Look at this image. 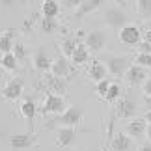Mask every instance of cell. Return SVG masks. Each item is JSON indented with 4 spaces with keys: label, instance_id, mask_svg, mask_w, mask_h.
<instances>
[{
    "label": "cell",
    "instance_id": "6da1fadb",
    "mask_svg": "<svg viewBox=\"0 0 151 151\" xmlns=\"http://www.w3.org/2000/svg\"><path fill=\"white\" fill-rule=\"evenodd\" d=\"M82 119H84V110L78 106V104H71V106H67L65 108V112L60 114L54 121H49L47 123V129H52V127H77L82 123Z\"/></svg>",
    "mask_w": 151,
    "mask_h": 151
},
{
    "label": "cell",
    "instance_id": "7a4b0ae2",
    "mask_svg": "<svg viewBox=\"0 0 151 151\" xmlns=\"http://www.w3.org/2000/svg\"><path fill=\"white\" fill-rule=\"evenodd\" d=\"M104 22H106L112 30L119 32L123 26H127V22H129V15H127V11L123 8H119V6H112V8L104 9Z\"/></svg>",
    "mask_w": 151,
    "mask_h": 151
},
{
    "label": "cell",
    "instance_id": "3957f363",
    "mask_svg": "<svg viewBox=\"0 0 151 151\" xmlns=\"http://www.w3.org/2000/svg\"><path fill=\"white\" fill-rule=\"evenodd\" d=\"M39 90L45 91L47 95H62L67 90V78H60V77H54V75H45L41 84H39Z\"/></svg>",
    "mask_w": 151,
    "mask_h": 151
},
{
    "label": "cell",
    "instance_id": "277c9868",
    "mask_svg": "<svg viewBox=\"0 0 151 151\" xmlns=\"http://www.w3.org/2000/svg\"><path fill=\"white\" fill-rule=\"evenodd\" d=\"M103 63L106 65L108 73L114 75V77H123L127 73V69L131 67V58L129 56H116V54H110L103 60Z\"/></svg>",
    "mask_w": 151,
    "mask_h": 151
},
{
    "label": "cell",
    "instance_id": "5b68a950",
    "mask_svg": "<svg viewBox=\"0 0 151 151\" xmlns=\"http://www.w3.org/2000/svg\"><path fill=\"white\" fill-rule=\"evenodd\" d=\"M138 112V104L132 97L125 95V97H119L118 103H116V108H114V116L116 118H121V119H131L134 118Z\"/></svg>",
    "mask_w": 151,
    "mask_h": 151
},
{
    "label": "cell",
    "instance_id": "8992f818",
    "mask_svg": "<svg viewBox=\"0 0 151 151\" xmlns=\"http://www.w3.org/2000/svg\"><path fill=\"white\" fill-rule=\"evenodd\" d=\"M50 75H54V77H60V78H67V77H73V75H75L71 63H69V60L62 54V52H58V54L52 58Z\"/></svg>",
    "mask_w": 151,
    "mask_h": 151
},
{
    "label": "cell",
    "instance_id": "52a82bcc",
    "mask_svg": "<svg viewBox=\"0 0 151 151\" xmlns=\"http://www.w3.org/2000/svg\"><path fill=\"white\" fill-rule=\"evenodd\" d=\"M8 142L11 149L15 151H22V149H30L32 146L37 144V136L34 132H21V134H9Z\"/></svg>",
    "mask_w": 151,
    "mask_h": 151
},
{
    "label": "cell",
    "instance_id": "ba28073f",
    "mask_svg": "<svg viewBox=\"0 0 151 151\" xmlns=\"http://www.w3.org/2000/svg\"><path fill=\"white\" fill-rule=\"evenodd\" d=\"M118 37L123 45H129V47H138L142 43V30L134 24H127L118 32Z\"/></svg>",
    "mask_w": 151,
    "mask_h": 151
},
{
    "label": "cell",
    "instance_id": "9c48e42d",
    "mask_svg": "<svg viewBox=\"0 0 151 151\" xmlns=\"http://www.w3.org/2000/svg\"><path fill=\"white\" fill-rule=\"evenodd\" d=\"M22 90H24V80H22L21 77H15V78H11L9 82L4 86L0 93H2L4 101H17L22 95Z\"/></svg>",
    "mask_w": 151,
    "mask_h": 151
},
{
    "label": "cell",
    "instance_id": "30bf717a",
    "mask_svg": "<svg viewBox=\"0 0 151 151\" xmlns=\"http://www.w3.org/2000/svg\"><path fill=\"white\" fill-rule=\"evenodd\" d=\"M67 104H65V99H63L62 95H47L45 97V103L41 106V112L47 116V114H56L60 116L65 112Z\"/></svg>",
    "mask_w": 151,
    "mask_h": 151
},
{
    "label": "cell",
    "instance_id": "8fae6325",
    "mask_svg": "<svg viewBox=\"0 0 151 151\" xmlns=\"http://www.w3.org/2000/svg\"><path fill=\"white\" fill-rule=\"evenodd\" d=\"M84 45L86 49L91 50V52H101L106 45V32L104 30H91L86 34V39H84Z\"/></svg>",
    "mask_w": 151,
    "mask_h": 151
},
{
    "label": "cell",
    "instance_id": "7c38bea8",
    "mask_svg": "<svg viewBox=\"0 0 151 151\" xmlns=\"http://www.w3.org/2000/svg\"><path fill=\"white\" fill-rule=\"evenodd\" d=\"M125 78H127V84L129 86H142L144 82H146V78H147V71L134 63V65H131L129 69H127Z\"/></svg>",
    "mask_w": 151,
    "mask_h": 151
},
{
    "label": "cell",
    "instance_id": "4fadbf2b",
    "mask_svg": "<svg viewBox=\"0 0 151 151\" xmlns=\"http://www.w3.org/2000/svg\"><path fill=\"white\" fill-rule=\"evenodd\" d=\"M19 112H21V116H22V118H26L28 125H30V131H28V132H34V131H32V123H34V119H36V114H37L36 101H34L32 97H26V99L21 103V106H19Z\"/></svg>",
    "mask_w": 151,
    "mask_h": 151
},
{
    "label": "cell",
    "instance_id": "5bb4252c",
    "mask_svg": "<svg viewBox=\"0 0 151 151\" xmlns=\"http://www.w3.org/2000/svg\"><path fill=\"white\" fill-rule=\"evenodd\" d=\"M50 65H52V58L49 56V52L45 47H39L37 52L34 54V67L41 73H47L50 71Z\"/></svg>",
    "mask_w": 151,
    "mask_h": 151
},
{
    "label": "cell",
    "instance_id": "9a60e30c",
    "mask_svg": "<svg viewBox=\"0 0 151 151\" xmlns=\"http://www.w3.org/2000/svg\"><path fill=\"white\" fill-rule=\"evenodd\" d=\"M75 136H77V131L73 127H58L56 129V144L60 147H69L75 142Z\"/></svg>",
    "mask_w": 151,
    "mask_h": 151
},
{
    "label": "cell",
    "instance_id": "2e32d148",
    "mask_svg": "<svg viewBox=\"0 0 151 151\" xmlns=\"http://www.w3.org/2000/svg\"><path fill=\"white\" fill-rule=\"evenodd\" d=\"M146 131H147V123H146V119H144V118L131 119L129 123H127V127H125V134L131 136V138H140Z\"/></svg>",
    "mask_w": 151,
    "mask_h": 151
},
{
    "label": "cell",
    "instance_id": "e0dca14e",
    "mask_svg": "<svg viewBox=\"0 0 151 151\" xmlns=\"http://www.w3.org/2000/svg\"><path fill=\"white\" fill-rule=\"evenodd\" d=\"M110 147H112V151H131L132 149V138L127 136L125 132H118L116 136H112Z\"/></svg>",
    "mask_w": 151,
    "mask_h": 151
},
{
    "label": "cell",
    "instance_id": "ac0fdd59",
    "mask_svg": "<svg viewBox=\"0 0 151 151\" xmlns=\"http://www.w3.org/2000/svg\"><path fill=\"white\" fill-rule=\"evenodd\" d=\"M106 73H108V69H106V65H104L101 60H93L90 63V67H88V77L91 80H95V82L104 80L106 78Z\"/></svg>",
    "mask_w": 151,
    "mask_h": 151
},
{
    "label": "cell",
    "instance_id": "d6986e66",
    "mask_svg": "<svg viewBox=\"0 0 151 151\" xmlns=\"http://www.w3.org/2000/svg\"><path fill=\"white\" fill-rule=\"evenodd\" d=\"M103 2H104V0H84V2L80 4L77 9H75V17H77V19H82V17L90 15L91 11L99 9Z\"/></svg>",
    "mask_w": 151,
    "mask_h": 151
},
{
    "label": "cell",
    "instance_id": "ffe728a7",
    "mask_svg": "<svg viewBox=\"0 0 151 151\" xmlns=\"http://www.w3.org/2000/svg\"><path fill=\"white\" fill-rule=\"evenodd\" d=\"M88 60H90V50L86 49L84 43H78L73 52V56H71V62L75 65H84V63H88Z\"/></svg>",
    "mask_w": 151,
    "mask_h": 151
},
{
    "label": "cell",
    "instance_id": "44dd1931",
    "mask_svg": "<svg viewBox=\"0 0 151 151\" xmlns=\"http://www.w3.org/2000/svg\"><path fill=\"white\" fill-rule=\"evenodd\" d=\"M77 45H78L77 37H75V36H67V37H63L62 43H60V52L65 58H71L73 52H75V49H77Z\"/></svg>",
    "mask_w": 151,
    "mask_h": 151
},
{
    "label": "cell",
    "instance_id": "7402d4cb",
    "mask_svg": "<svg viewBox=\"0 0 151 151\" xmlns=\"http://www.w3.org/2000/svg\"><path fill=\"white\" fill-rule=\"evenodd\" d=\"M13 30H8L0 36V52L2 54H8V52L13 50Z\"/></svg>",
    "mask_w": 151,
    "mask_h": 151
},
{
    "label": "cell",
    "instance_id": "603a6c76",
    "mask_svg": "<svg viewBox=\"0 0 151 151\" xmlns=\"http://www.w3.org/2000/svg\"><path fill=\"white\" fill-rule=\"evenodd\" d=\"M0 65H2L6 71H17L19 62H17V58L13 56V52H8V54H2V58H0Z\"/></svg>",
    "mask_w": 151,
    "mask_h": 151
},
{
    "label": "cell",
    "instance_id": "cb8c5ba5",
    "mask_svg": "<svg viewBox=\"0 0 151 151\" xmlns=\"http://www.w3.org/2000/svg\"><path fill=\"white\" fill-rule=\"evenodd\" d=\"M41 13H43V17H47V19H56L58 13H60V4H56V2H43Z\"/></svg>",
    "mask_w": 151,
    "mask_h": 151
},
{
    "label": "cell",
    "instance_id": "d4e9b609",
    "mask_svg": "<svg viewBox=\"0 0 151 151\" xmlns=\"http://www.w3.org/2000/svg\"><path fill=\"white\" fill-rule=\"evenodd\" d=\"M39 28H41L43 34H54L60 30V24H58L56 19H47V17H43L41 22H39Z\"/></svg>",
    "mask_w": 151,
    "mask_h": 151
},
{
    "label": "cell",
    "instance_id": "484cf974",
    "mask_svg": "<svg viewBox=\"0 0 151 151\" xmlns=\"http://www.w3.org/2000/svg\"><path fill=\"white\" fill-rule=\"evenodd\" d=\"M121 97V86L118 84V82H112L110 84V88H108V91H106V95L103 97L106 103H116Z\"/></svg>",
    "mask_w": 151,
    "mask_h": 151
},
{
    "label": "cell",
    "instance_id": "4316f807",
    "mask_svg": "<svg viewBox=\"0 0 151 151\" xmlns=\"http://www.w3.org/2000/svg\"><path fill=\"white\" fill-rule=\"evenodd\" d=\"M136 11L144 19H151V0H136Z\"/></svg>",
    "mask_w": 151,
    "mask_h": 151
},
{
    "label": "cell",
    "instance_id": "83f0119b",
    "mask_svg": "<svg viewBox=\"0 0 151 151\" xmlns=\"http://www.w3.org/2000/svg\"><path fill=\"white\" fill-rule=\"evenodd\" d=\"M134 63L136 65H140L144 69L151 67V54H146V52H138V54L134 56Z\"/></svg>",
    "mask_w": 151,
    "mask_h": 151
},
{
    "label": "cell",
    "instance_id": "f1b7e54d",
    "mask_svg": "<svg viewBox=\"0 0 151 151\" xmlns=\"http://www.w3.org/2000/svg\"><path fill=\"white\" fill-rule=\"evenodd\" d=\"M11 52H13V56L17 58V62H22V60L26 58V47H24L22 43H15V45H13V50H11Z\"/></svg>",
    "mask_w": 151,
    "mask_h": 151
},
{
    "label": "cell",
    "instance_id": "f546056e",
    "mask_svg": "<svg viewBox=\"0 0 151 151\" xmlns=\"http://www.w3.org/2000/svg\"><path fill=\"white\" fill-rule=\"evenodd\" d=\"M110 84H112V82H110V78H104V80H101V82L95 84V91L101 97H104V95H106V91H108V88H110Z\"/></svg>",
    "mask_w": 151,
    "mask_h": 151
},
{
    "label": "cell",
    "instance_id": "4dcf8cb0",
    "mask_svg": "<svg viewBox=\"0 0 151 151\" xmlns=\"http://www.w3.org/2000/svg\"><path fill=\"white\" fill-rule=\"evenodd\" d=\"M60 2H62L63 6H65L67 9H77L78 6L84 2V0H60Z\"/></svg>",
    "mask_w": 151,
    "mask_h": 151
},
{
    "label": "cell",
    "instance_id": "1f68e13d",
    "mask_svg": "<svg viewBox=\"0 0 151 151\" xmlns=\"http://www.w3.org/2000/svg\"><path fill=\"white\" fill-rule=\"evenodd\" d=\"M36 19H37V15H36V13L30 15V17H28V21L24 22V26H22V30H24V32H30V30H32V24L36 22Z\"/></svg>",
    "mask_w": 151,
    "mask_h": 151
},
{
    "label": "cell",
    "instance_id": "d6a6232c",
    "mask_svg": "<svg viewBox=\"0 0 151 151\" xmlns=\"http://www.w3.org/2000/svg\"><path fill=\"white\" fill-rule=\"evenodd\" d=\"M142 90H144V97H149L151 95V77L146 78V82L142 84Z\"/></svg>",
    "mask_w": 151,
    "mask_h": 151
},
{
    "label": "cell",
    "instance_id": "836d02e7",
    "mask_svg": "<svg viewBox=\"0 0 151 151\" xmlns=\"http://www.w3.org/2000/svg\"><path fill=\"white\" fill-rule=\"evenodd\" d=\"M0 2H2V6H6V8H13L17 4H24L26 0H0Z\"/></svg>",
    "mask_w": 151,
    "mask_h": 151
},
{
    "label": "cell",
    "instance_id": "e575fe53",
    "mask_svg": "<svg viewBox=\"0 0 151 151\" xmlns=\"http://www.w3.org/2000/svg\"><path fill=\"white\" fill-rule=\"evenodd\" d=\"M138 52H146V54H151V43L142 41L140 45H138Z\"/></svg>",
    "mask_w": 151,
    "mask_h": 151
},
{
    "label": "cell",
    "instance_id": "d590c367",
    "mask_svg": "<svg viewBox=\"0 0 151 151\" xmlns=\"http://www.w3.org/2000/svg\"><path fill=\"white\" fill-rule=\"evenodd\" d=\"M142 41H146V43H151V30H146V32H142Z\"/></svg>",
    "mask_w": 151,
    "mask_h": 151
},
{
    "label": "cell",
    "instance_id": "8d00e7d4",
    "mask_svg": "<svg viewBox=\"0 0 151 151\" xmlns=\"http://www.w3.org/2000/svg\"><path fill=\"white\" fill-rule=\"evenodd\" d=\"M144 104H146L147 110H151V95L149 97H144Z\"/></svg>",
    "mask_w": 151,
    "mask_h": 151
},
{
    "label": "cell",
    "instance_id": "74e56055",
    "mask_svg": "<svg viewBox=\"0 0 151 151\" xmlns=\"http://www.w3.org/2000/svg\"><path fill=\"white\" fill-rule=\"evenodd\" d=\"M144 119H146V123H147V125H151V110H147V112H146Z\"/></svg>",
    "mask_w": 151,
    "mask_h": 151
},
{
    "label": "cell",
    "instance_id": "f35d334b",
    "mask_svg": "<svg viewBox=\"0 0 151 151\" xmlns=\"http://www.w3.org/2000/svg\"><path fill=\"white\" fill-rule=\"evenodd\" d=\"M140 151H151V144L147 142V144H144V146L140 147Z\"/></svg>",
    "mask_w": 151,
    "mask_h": 151
},
{
    "label": "cell",
    "instance_id": "ab89813d",
    "mask_svg": "<svg viewBox=\"0 0 151 151\" xmlns=\"http://www.w3.org/2000/svg\"><path fill=\"white\" fill-rule=\"evenodd\" d=\"M116 4H118L119 8H125V6H127V0H116Z\"/></svg>",
    "mask_w": 151,
    "mask_h": 151
},
{
    "label": "cell",
    "instance_id": "60d3db41",
    "mask_svg": "<svg viewBox=\"0 0 151 151\" xmlns=\"http://www.w3.org/2000/svg\"><path fill=\"white\" fill-rule=\"evenodd\" d=\"M146 134H147V140L151 144V125H147V131H146Z\"/></svg>",
    "mask_w": 151,
    "mask_h": 151
},
{
    "label": "cell",
    "instance_id": "b9f144b4",
    "mask_svg": "<svg viewBox=\"0 0 151 151\" xmlns=\"http://www.w3.org/2000/svg\"><path fill=\"white\" fill-rule=\"evenodd\" d=\"M146 26H147V30H151V19L147 21V24H146Z\"/></svg>",
    "mask_w": 151,
    "mask_h": 151
},
{
    "label": "cell",
    "instance_id": "7bdbcfd3",
    "mask_svg": "<svg viewBox=\"0 0 151 151\" xmlns=\"http://www.w3.org/2000/svg\"><path fill=\"white\" fill-rule=\"evenodd\" d=\"M43 2H56V4H58L60 0H43Z\"/></svg>",
    "mask_w": 151,
    "mask_h": 151
}]
</instances>
